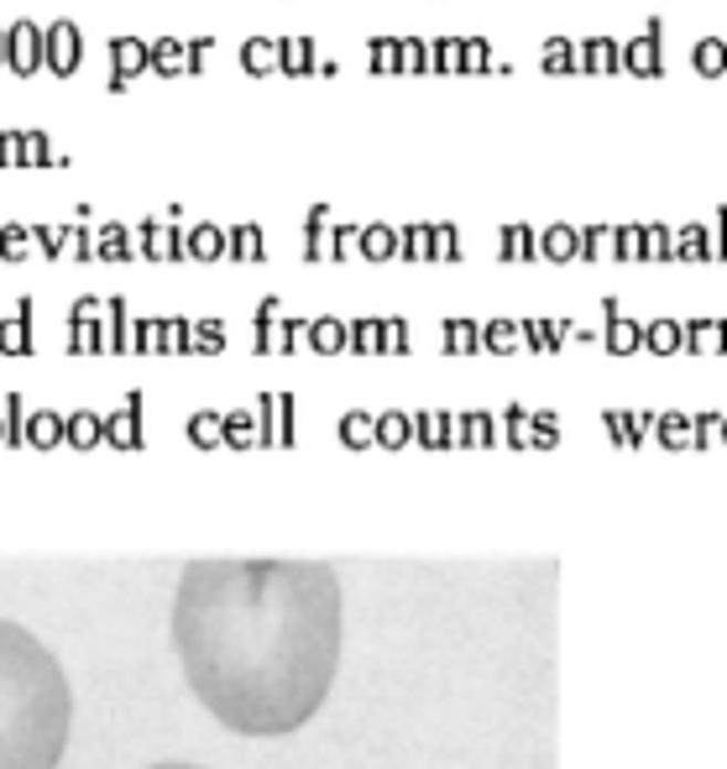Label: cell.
Listing matches in <instances>:
<instances>
[{
	"label": "cell",
	"mask_w": 727,
	"mask_h": 769,
	"mask_svg": "<svg viewBox=\"0 0 727 769\" xmlns=\"http://www.w3.org/2000/svg\"><path fill=\"white\" fill-rule=\"evenodd\" d=\"M80 63H84V27L74 17L48 21L42 27V69L69 80V74H80Z\"/></svg>",
	"instance_id": "obj_3"
},
{
	"label": "cell",
	"mask_w": 727,
	"mask_h": 769,
	"mask_svg": "<svg viewBox=\"0 0 727 769\" xmlns=\"http://www.w3.org/2000/svg\"><path fill=\"white\" fill-rule=\"evenodd\" d=\"M660 21H649L644 32L623 48V74H660Z\"/></svg>",
	"instance_id": "obj_9"
},
{
	"label": "cell",
	"mask_w": 727,
	"mask_h": 769,
	"mask_svg": "<svg viewBox=\"0 0 727 769\" xmlns=\"http://www.w3.org/2000/svg\"><path fill=\"white\" fill-rule=\"evenodd\" d=\"M691 63H696V74H727V38H702Z\"/></svg>",
	"instance_id": "obj_19"
},
{
	"label": "cell",
	"mask_w": 727,
	"mask_h": 769,
	"mask_svg": "<svg viewBox=\"0 0 727 769\" xmlns=\"http://www.w3.org/2000/svg\"><path fill=\"white\" fill-rule=\"evenodd\" d=\"M361 252L367 256H398V231L393 225H361Z\"/></svg>",
	"instance_id": "obj_23"
},
{
	"label": "cell",
	"mask_w": 727,
	"mask_h": 769,
	"mask_svg": "<svg viewBox=\"0 0 727 769\" xmlns=\"http://www.w3.org/2000/svg\"><path fill=\"white\" fill-rule=\"evenodd\" d=\"M141 74H147V42L137 32H116L110 38V89H126Z\"/></svg>",
	"instance_id": "obj_5"
},
{
	"label": "cell",
	"mask_w": 727,
	"mask_h": 769,
	"mask_svg": "<svg viewBox=\"0 0 727 769\" xmlns=\"http://www.w3.org/2000/svg\"><path fill=\"white\" fill-rule=\"evenodd\" d=\"M27 231H32V246H42L48 256H59V225L38 220V225H27Z\"/></svg>",
	"instance_id": "obj_34"
},
{
	"label": "cell",
	"mask_w": 727,
	"mask_h": 769,
	"mask_svg": "<svg viewBox=\"0 0 727 769\" xmlns=\"http://www.w3.org/2000/svg\"><path fill=\"white\" fill-rule=\"evenodd\" d=\"M340 576L330 560H189L173 597V654L199 707L241 738L315 723L340 671Z\"/></svg>",
	"instance_id": "obj_1"
},
{
	"label": "cell",
	"mask_w": 727,
	"mask_h": 769,
	"mask_svg": "<svg viewBox=\"0 0 727 769\" xmlns=\"http://www.w3.org/2000/svg\"><path fill=\"white\" fill-rule=\"evenodd\" d=\"M539 252H545V256H576V252H581V231H576V225H566V220H555V225H545Z\"/></svg>",
	"instance_id": "obj_16"
},
{
	"label": "cell",
	"mask_w": 727,
	"mask_h": 769,
	"mask_svg": "<svg viewBox=\"0 0 727 769\" xmlns=\"http://www.w3.org/2000/svg\"><path fill=\"white\" fill-rule=\"evenodd\" d=\"M330 252L335 256H351V252H361V225H351V220H340L330 231Z\"/></svg>",
	"instance_id": "obj_30"
},
{
	"label": "cell",
	"mask_w": 727,
	"mask_h": 769,
	"mask_svg": "<svg viewBox=\"0 0 727 769\" xmlns=\"http://www.w3.org/2000/svg\"><path fill=\"white\" fill-rule=\"evenodd\" d=\"M430 241H434V225H403V231H398V252L430 256Z\"/></svg>",
	"instance_id": "obj_26"
},
{
	"label": "cell",
	"mask_w": 727,
	"mask_h": 769,
	"mask_svg": "<svg viewBox=\"0 0 727 769\" xmlns=\"http://www.w3.org/2000/svg\"><path fill=\"white\" fill-rule=\"evenodd\" d=\"M74 733V686L32 629L0 618V769H59Z\"/></svg>",
	"instance_id": "obj_2"
},
{
	"label": "cell",
	"mask_w": 727,
	"mask_h": 769,
	"mask_svg": "<svg viewBox=\"0 0 727 769\" xmlns=\"http://www.w3.org/2000/svg\"><path fill=\"white\" fill-rule=\"evenodd\" d=\"M315 69H319V53H315V38H309V32L277 38V74H315Z\"/></svg>",
	"instance_id": "obj_8"
},
{
	"label": "cell",
	"mask_w": 727,
	"mask_h": 769,
	"mask_svg": "<svg viewBox=\"0 0 727 769\" xmlns=\"http://www.w3.org/2000/svg\"><path fill=\"white\" fill-rule=\"evenodd\" d=\"M225 252L231 256H262V225H231V231H225Z\"/></svg>",
	"instance_id": "obj_25"
},
{
	"label": "cell",
	"mask_w": 727,
	"mask_h": 769,
	"mask_svg": "<svg viewBox=\"0 0 727 769\" xmlns=\"http://www.w3.org/2000/svg\"><path fill=\"white\" fill-rule=\"evenodd\" d=\"M241 69L246 74H277V38L252 32V38L241 42Z\"/></svg>",
	"instance_id": "obj_11"
},
{
	"label": "cell",
	"mask_w": 727,
	"mask_h": 769,
	"mask_svg": "<svg viewBox=\"0 0 727 769\" xmlns=\"http://www.w3.org/2000/svg\"><path fill=\"white\" fill-rule=\"evenodd\" d=\"M32 252V231L21 225V220H0V256L6 262H17V256Z\"/></svg>",
	"instance_id": "obj_22"
},
{
	"label": "cell",
	"mask_w": 727,
	"mask_h": 769,
	"mask_svg": "<svg viewBox=\"0 0 727 769\" xmlns=\"http://www.w3.org/2000/svg\"><path fill=\"white\" fill-rule=\"evenodd\" d=\"M0 69H6V27H0Z\"/></svg>",
	"instance_id": "obj_38"
},
{
	"label": "cell",
	"mask_w": 727,
	"mask_h": 769,
	"mask_svg": "<svg viewBox=\"0 0 727 769\" xmlns=\"http://www.w3.org/2000/svg\"><path fill=\"white\" fill-rule=\"evenodd\" d=\"M99 246H95V252L99 256H116V262H120V256H131V231H126V225H120V220H110V225H99Z\"/></svg>",
	"instance_id": "obj_24"
},
{
	"label": "cell",
	"mask_w": 727,
	"mask_h": 769,
	"mask_svg": "<svg viewBox=\"0 0 727 769\" xmlns=\"http://www.w3.org/2000/svg\"><path fill=\"white\" fill-rule=\"evenodd\" d=\"M173 220H178V204H168V225L152 220V215L141 220V225H137L141 252H147V256H183V231H178Z\"/></svg>",
	"instance_id": "obj_6"
},
{
	"label": "cell",
	"mask_w": 727,
	"mask_h": 769,
	"mask_svg": "<svg viewBox=\"0 0 727 769\" xmlns=\"http://www.w3.org/2000/svg\"><path fill=\"white\" fill-rule=\"evenodd\" d=\"M492 42L482 38V32H472V38H461V74H492Z\"/></svg>",
	"instance_id": "obj_17"
},
{
	"label": "cell",
	"mask_w": 727,
	"mask_h": 769,
	"mask_svg": "<svg viewBox=\"0 0 727 769\" xmlns=\"http://www.w3.org/2000/svg\"><path fill=\"white\" fill-rule=\"evenodd\" d=\"M539 241H534L529 225H503V256H534Z\"/></svg>",
	"instance_id": "obj_27"
},
{
	"label": "cell",
	"mask_w": 727,
	"mask_h": 769,
	"mask_svg": "<svg viewBox=\"0 0 727 769\" xmlns=\"http://www.w3.org/2000/svg\"><path fill=\"white\" fill-rule=\"evenodd\" d=\"M430 74H461V38L455 32L430 42Z\"/></svg>",
	"instance_id": "obj_18"
},
{
	"label": "cell",
	"mask_w": 727,
	"mask_h": 769,
	"mask_svg": "<svg viewBox=\"0 0 727 769\" xmlns=\"http://www.w3.org/2000/svg\"><path fill=\"white\" fill-rule=\"evenodd\" d=\"M612 241H618V252H623V256L644 252V231H639V225H618V231H612Z\"/></svg>",
	"instance_id": "obj_33"
},
{
	"label": "cell",
	"mask_w": 727,
	"mask_h": 769,
	"mask_svg": "<svg viewBox=\"0 0 727 769\" xmlns=\"http://www.w3.org/2000/svg\"><path fill=\"white\" fill-rule=\"evenodd\" d=\"M398 74H430V42L398 38Z\"/></svg>",
	"instance_id": "obj_20"
},
{
	"label": "cell",
	"mask_w": 727,
	"mask_h": 769,
	"mask_svg": "<svg viewBox=\"0 0 727 769\" xmlns=\"http://www.w3.org/2000/svg\"><path fill=\"white\" fill-rule=\"evenodd\" d=\"M183 252L194 256H225V231L210 225V220H199L194 231H183Z\"/></svg>",
	"instance_id": "obj_15"
},
{
	"label": "cell",
	"mask_w": 727,
	"mask_h": 769,
	"mask_svg": "<svg viewBox=\"0 0 727 769\" xmlns=\"http://www.w3.org/2000/svg\"><path fill=\"white\" fill-rule=\"evenodd\" d=\"M183 53H189V42L178 38V32H158V38L147 42V74H162V80L183 74Z\"/></svg>",
	"instance_id": "obj_10"
},
{
	"label": "cell",
	"mask_w": 727,
	"mask_h": 769,
	"mask_svg": "<svg viewBox=\"0 0 727 769\" xmlns=\"http://www.w3.org/2000/svg\"><path fill=\"white\" fill-rule=\"evenodd\" d=\"M702 241H707V231H702V225H686V231H681V246H675V252L696 256V252H702Z\"/></svg>",
	"instance_id": "obj_36"
},
{
	"label": "cell",
	"mask_w": 727,
	"mask_h": 769,
	"mask_svg": "<svg viewBox=\"0 0 727 769\" xmlns=\"http://www.w3.org/2000/svg\"><path fill=\"white\" fill-rule=\"evenodd\" d=\"M6 69L17 80H32L42 69V27L32 17H17L6 27Z\"/></svg>",
	"instance_id": "obj_4"
},
{
	"label": "cell",
	"mask_w": 727,
	"mask_h": 769,
	"mask_svg": "<svg viewBox=\"0 0 727 769\" xmlns=\"http://www.w3.org/2000/svg\"><path fill=\"white\" fill-rule=\"evenodd\" d=\"M63 152L53 147L48 131H21V168H63Z\"/></svg>",
	"instance_id": "obj_12"
},
{
	"label": "cell",
	"mask_w": 727,
	"mask_h": 769,
	"mask_svg": "<svg viewBox=\"0 0 727 769\" xmlns=\"http://www.w3.org/2000/svg\"><path fill=\"white\" fill-rule=\"evenodd\" d=\"M644 252L649 256H665L670 252V231H665V225H649V231H644Z\"/></svg>",
	"instance_id": "obj_35"
},
{
	"label": "cell",
	"mask_w": 727,
	"mask_h": 769,
	"mask_svg": "<svg viewBox=\"0 0 727 769\" xmlns=\"http://www.w3.org/2000/svg\"><path fill=\"white\" fill-rule=\"evenodd\" d=\"M581 252L587 256L612 252V225H587V231H581Z\"/></svg>",
	"instance_id": "obj_31"
},
{
	"label": "cell",
	"mask_w": 727,
	"mask_h": 769,
	"mask_svg": "<svg viewBox=\"0 0 727 769\" xmlns=\"http://www.w3.org/2000/svg\"><path fill=\"white\" fill-rule=\"evenodd\" d=\"M367 69H372V74H398V38L377 32V38L367 42Z\"/></svg>",
	"instance_id": "obj_21"
},
{
	"label": "cell",
	"mask_w": 727,
	"mask_h": 769,
	"mask_svg": "<svg viewBox=\"0 0 727 769\" xmlns=\"http://www.w3.org/2000/svg\"><path fill=\"white\" fill-rule=\"evenodd\" d=\"M304 252L309 256L330 252V204H325V199L309 204V215H304Z\"/></svg>",
	"instance_id": "obj_13"
},
{
	"label": "cell",
	"mask_w": 727,
	"mask_h": 769,
	"mask_svg": "<svg viewBox=\"0 0 727 769\" xmlns=\"http://www.w3.org/2000/svg\"><path fill=\"white\" fill-rule=\"evenodd\" d=\"M0 168H21V131L0 126Z\"/></svg>",
	"instance_id": "obj_32"
},
{
	"label": "cell",
	"mask_w": 727,
	"mask_h": 769,
	"mask_svg": "<svg viewBox=\"0 0 727 769\" xmlns=\"http://www.w3.org/2000/svg\"><path fill=\"white\" fill-rule=\"evenodd\" d=\"M59 252L69 256H95V236L84 225H59Z\"/></svg>",
	"instance_id": "obj_28"
},
{
	"label": "cell",
	"mask_w": 727,
	"mask_h": 769,
	"mask_svg": "<svg viewBox=\"0 0 727 769\" xmlns=\"http://www.w3.org/2000/svg\"><path fill=\"white\" fill-rule=\"evenodd\" d=\"M576 63H581V74H623V48H618L608 32H591V38L576 48Z\"/></svg>",
	"instance_id": "obj_7"
},
{
	"label": "cell",
	"mask_w": 727,
	"mask_h": 769,
	"mask_svg": "<svg viewBox=\"0 0 727 769\" xmlns=\"http://www.w3.org/2000/svg\"><path fill=\"white\" fill-rule=\"evenodd\" d=\"M147 769H210V765H147Z\"/></svg>",
	"instance_id": "obj_37"
},
{
	"label": "cell",
	"mask_w": 727,
	"mask_h": 769,
	"mask_svg": "<svg viewBox=\"0 0 727 769\" xmlns=\"http://www.w3.org/2000/svg\"><path fill=\"white\" fill-rule=\"evenodd\" d=\"M539 63H545V74H581V63H576V42L570 38H545V48H539Z\"/></svg>",
	"instance_id": "obj_14"
},
{
	"label": "cell",
	"mask_w": 727,
	"mask_h": 769,
	"mask_svg": "<svg viewBox=\"0 0 727 769\" xmlns=\"http://www.w3.org/2000/svg\"><path fill=\"white\" fill-rule=\"evenodd\" d=\"M210 53H215V32H199V38L189 42V53H183V74H204Z\"/></svg>",
	"instance_id": "obj_29"
}]
</instances>
